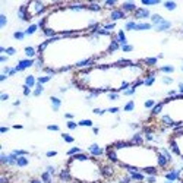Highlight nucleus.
I'll list each match as a JSON object with an SVG mask.
<instances>
[{
  "instance_id": "obj_1",
  "label": "nucleus",
  "mask_w": 183,
  "mask_h": 183,
  "mask_svg": "<svg viewBox=\"0 0 183 183\" xmlns=\"http://www.w3.org/2000/svg\"><path fill=\"white\" fill-rule=\"evenodd\" d=\"M113 40L114 35L103 37L98 34L59 35L41 43L37 51L45 69L62 73L95 66V62L109 54Z\"/></svg>"
},
{
  "instance_id": "obj_2",
  "label": "nucleus",
  "mask_w": 183,
  "mask_h": 183,
  "mask_svg": "<svg viewBox=\"0 0 183 183\" xmlns=\"http://www.w3.org/2000/svg\"><path fill=\"white\" fill-rule=\"evenodd\" d=\"M148 67L142 62L120 59L109 65L79 69L73 73V82L79 89L89 92H123L145 78Z\"/></svg>"
},
{
  "instance_id": "obj_3",
  "label": "nucleus",
  "mask_w": 183,
  "mask_h": 183,
  "mask_svg": "<svg viewBox=\"0 0 183 183\" xmlns=\"http://www.w3.org/2000/svg\"><path fill=\"white\" fill-rule=\"evenodd\" d=\"M104 12H92L88 3H67L49 12L38 25L41 31L49 29L54 37L95 34L103 23L109 21V13Z\"/></svg>"
},
{
  "instance_id": "obj_4",
  "label": "nucleus",
  "mask_w": 183,
  "mask_h": 183,
  "mask_svg": "<svg viewBox=\"0 0 183 183\" xmlns=\"http://www.w3.org/2000/svg\"><path fill=\"white\" fill-rule=\"evenodd\" d=\"M111 147L116 151V164L129 172H144L145 168L157 167L166 170L168 161L161 154L160 148L148 144H135L132 141H116Z\"/></svg>"
},
{
  "instance_id": "obj_5",
  "label": "nucleus",
  "mask_w": 183,
  "mask_h": 183,
  "mask_svg": "<svg viewBox=\"0 0 183 183\" xmlns=\"http://www.w3.org/2000/svg\"><path fill=\"white\" fill-rule=\"evenodd\" d=\"M70 182L75 183H103L105 180L103 173V163L91 154L79 152L69 157L66 163Z\"/></svg>"
},
{
  "instance_id": "obj_6",
  "label": "nucleus",
  "mask_w": 183,
  "mask_h": 183,
  "mask_svg": "<svg viewBox=\"0 0 183 183\" xmlns=\"http://www.w3.org/2000/svg\"><path fill=\"white\" fill-rule=\"evenodd\" d=\"M49 6H50L49 3H44V2H37V0L25 3V11H27V21L29 22V21H31V19H34L35 16H40L41 13L47 12Z\"/></svg>"
},
{
  "instance_id": "obj_7",
  "label": "nucleus",
  "mask_w": 183,
  "mask_h": 183,
  "mask_svg": "<svg viewBox=\"0 0 183 183\" xmlns=\"http://www.w3.org/2000/svg\"><path fill=\"white\" fill-rule=\"evenodd\" d=\"M168 147L174 155L183 160V130H176L168 138Z\"/></svg>"
},
{
  "instance_id": "obj_8",
  "label": "nucleus",
  "mask_w": 183,
  "mask_h": 183,
  "mask_svg": "<svg viewBox=\"0 0 183 183\" xmlns=\"http://www.w3.org/2000/svg\"><path fill=\"white\" fill-rule=\"evenodd\" d=\"M128 15L120 9V7H116L113 11H109V21L110 22H116V21H120V19H126Z\"/></svg>"
},
{
  "instance_id": "obj_9",
  "label": "nucleus",
  "mask_w": 183,
  "mask_h": 183,
  "mask_svg": "<svg viewBox=\"0 0 183 183\" xmlns=\"http://www.w3.org/2000/svg\"><path fill=\"white\" fill-rule=\"evenodd\" d=\"M34 65H35L34 59H21V60H18L15 69H16L18 72H23V70H27L28 67H32Z\"/></svg>"
},
{
  "instance_id": "obj_10",
  "label": "nucleus",
  "mask_w": 183,
  "mask_h": 183,
  "mask_svg": "<svg viewBox=\"0 0 183 183\" xmlns=\"http://www.w3.org/2000/svg\"><path fill=\"white\" fill-rule=\"evenodd\" d=\"M151 13L150 9H147V7H138L136 11L132 13V16L135 21H139V19H148V18H151Z\"/></svg>"
},
{
  "instance_id": "obj_11",
  "label": "nucleus",
  "mask_w": 183,
  "mask_h": 183,
  "mask_svg": "<svg viewBox=\"0 0 183 183\" xmlns=\"http://www.w3.org/2000/svg\"><path fill=\"white\" fill-rule=\"evenodd\" d=\"M88 152L91 154L92 157H97V158H100L101 155H104L105 154V150L104 148H101V147H98L97 144H91L88 147Z\"/></svg>"
},
{
  "instance_id": "obj_12",
  "label": "nucleus",
  "mask_w": 183,
  "mask_h": 183,
  "mask_svg": "<svg viewBox=\"0 0 183 183\" xmlns=\"http://www.w3.org/2000/svg\"><path fill=\"white\" fill-rule=\"evenodd\" d=\"M120 9H122L126 15H129V13H133V12L136 11L138 7H136V5L133 3V2H126V3H122V5L119 6Z\"/></svg>"
},
{
  "instance_id": "obj_13",
  "label": "nucleus",
  "mask_w": 183,
  "mask_h": 183,
  "mask_svg": "<svg viewBox=\"0 0 183 183\" xmlns=\"http://www.w3.org/2000/svg\"><path fill=\"white\" fill-rule=\"evenodd\" d=\"M114 40L120 44V47L125 44H128V40H126V35H125V29H119L116 32V35H114Z\"/></svg>"
},
{
  "instance_id": "obj_14",
  "label": "nucleus",
  "mask_w": 183,
  "mask_h": 183,
  "mask_svg": "<svg viewBox=\"0 0 183 183\" xmlns=\"http://www.w3.org/2000/svg\"><path fill=\"white\" fill-rule=\"evenodd\" d=\"M173 23L170 22V21H163V22L160 23V25H157V27H154V29H155L157 32H163V31H168V29H172Z\"/></svg>"
},
{
  "instance_id": "obj_15",
  "label": "nucleus",
  "mask_w": 183,
  "mask_h": 183,
  "mask_svg": "<svg viewBox=\"0 0 183 183\" xmlns=\"http://www.w3.org/2000/svg\"><path fill=\"white\" fill-rule=\"evenodd\" d=\"M23 53H25V56H27L28 59L38 57V51H37V49L32 47V45H28V47H25V49H23Z\"/></svg>"
},
{
  "instance_id": "obj_16",
  "label": "nucleus",
  "mask_w": 183,
  "mask_h": 183,
  "mask_svg": "<svg viewBox=\"0 0 183 183\" xmlns=\"http://www.w3.org/2000/svg\"><path fill=\"white\" fill-rule=\"evenodd\" d=\"M50 103H51V109L53 111H59L60 110V105H62V100L60 98H57L54 95H51L50 97Z\"/></svg>"
},
{
  "instance_id": "obj_17",
  "label": "nucleus",
  "mask_w": 183,
  "mask_h": 183,
  "mask_svg": "<svg viewBox=\"0 0 183 183\" xmlns=\"http://www.w3.org/2000/svg\"><path fill=\"white\" fill-rule=\"evenodd\" d=\"M25 85H27L28 88H35L37 87V78H35V75L25 76Z\"/></svg>"
},
{
  "instance_id": "obj_18",
  "label": "nucleus",
  "mask_w": 183,
  "mask_h": 183,
  "mask_svg": "<svg viewBox=\"0 0 183 183\" xmlns=\"http://www.w3.org/2000/svg\"><path fill=\"white\" fill-rule=\"evenodd\" d=\"M57 177H59L60 182H70V176H69V172L66 170V167L57 173Z\"/></svg>"
},
{
  "instance_id": "obj_19",
  "label": "nucleus",
  "mask_w": 183,
  "mask_h": 183,
  "mask_svg": "<svg viewBox=\"0 0 183 183\" xmlns=\"http://www.w3.org/2000/svg\"><path fill=\"white\" fill-rule=\"evenodd\" d=\"M157 62H158V59H157V57H147V59H144V60H142V63H144L145 67L151 69V67H154L157 65Z\"/></svg>"
},
{
  "instance_id": "obj_20",
  "label": "nucleus",
  "mask_w": 183,
  "mask_h": 183,
  "mask_svg": "<svg viewBox=\"0 0 183 183\" xmlns=\"http://www.w3.org/2000/svg\"><path fill=\"white\" fill-rule=\"evenodd\" d=\"M150 19H151V23H152V27H157V25H160V23L164 21V18L161 16V15H158V13H152Z\"/></svg>"
},
{
  "instance_id": "obj_21",
  "label": "nucleus",
  "mask_w": 183,
  "mask_h": 183,
  "mask_svg": "<svg viewBox=\"0 0 183 183\" xmlns=\"http://www.w3.org/2000/svg\"><path fill=\"white\" fill-rule=\"evenodd\" d=\"M152 27V23H148V22H139L136 23V31H148V29H151Z\"/></svg>"
},
{
  "instance_id": "obj_22",
  "label": "nucleus",
  "mask_w": 183,
  "mask_h": 183,
  "mask_svg": "<svg viewBox=\"0 0 183 183\" xmlns=\"http://www.w3.org/2000/svg\"><path fill=\"white\" fill-rule=\"evenodd\" d=\"M130 141H132V142H135V144H144L145 138H144V135H142V133L138 132V133H135L132 138H130Z\"/></svg>"
},
{
  "instance_id": "obj_23",
  "label": "nucleus",
  "mask_w": 183,
  "mask_h": 183,
  "mask_svg": "<svg viewBox=\"0 0 183 183\" xmlns=\"http://www.w3.org/2000/svg\"><path fill=\"white\" fill-rule=\"evenodd\" d=\"M29 164V161H28L27 155H22V157H18V161H16V166L23 168V167H27Z\"/></svg>"
},
{
  "instance_id": "obj_24",
  "label": "nucleus",
  "mask_w": 183,
  "mask_h": 183,
  "mask_svg": "<svg viewBox=\"0 0 183 183\" xmlns=\"http://www.w3.org/2000/svg\"><path fill=\"white\" fill-rule=\"evenodd\" d=\"M38 28H40V25H37V23H31V25L25 29V34H27V35H32V34H35L37 31H38Z\"/></svg>"
},
{
  "instance_id": "obj_25",
  "label": "nucleus",
  "mask_w": 183,
  "mask_h": 183,
  "mask_svg": "<svg viewBox=\"0 0 183 183\" xmlns=\"http://www.w3.org/2000/svg\"><path fill=\"white\" fill-rule=\"evenodd\" d=\"M163 6L166 7L167 11H170V12H173V11H176V9H177V3H176V2H164Z\"/></svg>"
},
{
  "instance_id": "obj_26",
  "label": "nucleus",
  "mask_w": 183,
  "mask_h": 183,
  "mask_svg": "<svg viewBox=\"0 0 183 183\" xmlns=\"http://www.w3.org/2000/svg\"><path fill=\"white\" fill-rule=\"evenodd\" d=\"M136 21H128L125 23V31H136Z\"/></svg>"
},
{
  "instance_id": "obj_27",
  "label": "nucleus",
  "mask_w": 183,
  "mask_h": 183,
  "mask_svg": "<svg viewBox=\"0 0 183 183\" xmlns=\"http://www.w3.org/2000/svg\"><path fill=\"white\" fill-rule=\"evenodd\" d=\"M44 92V85H41V83H37V87L34 88L32 91V95L34 97H40V95Z\"/></svg>"
},
{
  "instance_id": "obj_28",
  "label": "nucleus",
  "mask_w": 183,
  "mask_h": 183,
  "mask_svg": "<svg viewBox=\"0 0 183 183\" xmlns=\"http://www.w3.org/2000/svg\"><path fill=\"white\" fill-rule=\"evenodd\" d=\"M51 177H53V176H51L50 173L44 172L43 174H41V177H40V179L43 180V183H53V179H51Z\"/></svg>"
},
{
  "instance_id": "obj_29",
  "label": "nucleus",
  "mask_w": 183,
  "mask_h": 183,
  "mask_svg": "<svg viewBox=\"0 0 183 183\" xmlns=\"http://www.w3.org/2000/svg\"><path fill=\"white\" fill-rule=\"evenodd\" d=\"M158 70L163 72V73H173L174 72V66H172V65H166V66H161Z\"/></svg>"
},
{
  "instance_id": "obj_30",
  "label": "nucleus",
  "mask_w": 183,
  "mask_h": 183,
  "mask_svg": "<svg viewBox=\"0 0 183 183\" xmlns=\"http://www.w3.org/2000/svg\"><path fill=\"white\" fill-rule=\"evenodd\" d=\"M135 110V101H128L126 104H125V107H123V111H126V113H129V111H133Z\"/></svg>"
},
{
  "instance_id": "obj_31",
  "label": "nucleus",
  "mask_w": 183,
  "mask_h": 183,
  "mask_svg": "<svg viewBox=\"0 0 183 183\" xmlns=\"http://www.w3.org/2000/svg\"><path fill=\"white\" fill-rule=\"evenodd\" d=\"M51 76H49V75H44V76H38L37 78V83H41V85H44V83L50 82Z\"/></svg>"
},
{
  "instance_id": "obj_32",
  "label": "nucleus",
  "mask_w": 183,
  "mask_h": 183,
  "mask_svg": "<svg viewBox=\"0 0 183 183\" xmlns=\"http://www.w3.org/2000/svg\"><path fill=\"white\" fill-rule=\"evenodd\" d=\"M27 37V34H25V31H16V32H13V38L18 40V41H21V40H23Z\"/></svg>"
},
{
  "instance_id": "obj_33",
  "label": "nucleus",
  "mask_w": 183,
  "mask_h": 183,
  "mask_svg": "<svg viewBox=\"0 0 183 183\" xmlns=\"http://www.w3.org/2000/svg\"><path fill=\"white\" fill-rule=\"evenodd\" d=\"M62 138L65 139V142H67V144H73L75 142V138L72 135H69V133H62Z\"/></svg>"
},
{
  "instance_id": "obj_34",
  "label": "nucleus",
  "mask_w": 183,
  "mask_h": 183,
  "mask_svg": "<svg viewBox=\"0 0 183 183\" xmlns=\"http://www.w3.org/2000/svg\"><path fill=\"white\" fill-rule=\"evenodd\" d=\"M79 152H82V150H81V148H78V147H73V148H70V150L67 151V155L72 157V155H76V154H79Z\"/></svg>"
},
{
  "instance_id": "obj_35",
  "label": "nucleus",
  "mask_w": 183,
  "mask_h": 183,
  "mask_svg": "<svg viewBox=\"0 0 183 183\" xmlns=\"http://www.w3.org/2000/svg\"><path fill=\"white\" fill-rule=\"evenodd\" d=\"M78 125L79 126H88V128H91V126H92V120H89V119H83V120H79Z\"/></svg>"
},
{
  "instance_id": "obj_36",
  "label": "nucleus",
  "mask_w": 183,
  "mask_h": 183,
  "mask_svg": "<svg viewBox=\"0 0 183 183\" xmlns=\"http://www.w3.org/2000/svg\"><path fill=\"white\" fill-rule=\"evenodd\" d=\"M66 126H67V129H69V130H75V129L78 128L79 125H78V123H76V122H73V120H67Z\"/></svg>"
},
{
  "instance_id": "obj_37",
  "label": "nucleus",
  "mask_w": 183,
  "mask_h": 183,
  "mask_svg": "<svg viewBox=\"0 0 183 183\" xmlns=\"http://www.w3.org/2000/svg\"><path fill=\"white\" fill-rule=\"evenodd\" d=\"M107 98L110 101H116L120 98V94H117V92H109V94H107Z\"/></svg>"
},
{
  "instance_id": "obj_38",
  "label": "nucleus",
  "mask_w": 183,
  "mask_h": 183,
  "mask_svg": "<svg viewBox=\"0 0 183 183\" xmlns=\"http://www.w3.org/2000/svg\"><path fill=\"white\" fill-rule=\"evenodd\" d=\"M155 104H157L155 100H152V98H151V100H147V101H145V103H144V107H145V109H150V110H151V109H152V107H154Z\"/></svg>"
},
{
  "instance_id": "obj_39",
  "label": "nucleus",
  "mask_w": 183,
  "mask_h": 183,
  "mask_svg": "<svg viewBox=\"0 0 183 183\" xmlns=\"http://www.w3.org/2000/svg\"><path fill=\"white\" fill-rule=\"evenodd\" d=\"M142 5L144 6H154V5H160L158 0H142Z\"/></svg>"
},
{
  "instance_id": "obj_40",
  "label": "nucleus",
  "mask_w": 183,
  "mask_h": 183,
  "mask_svg": "<svg viewBox=\"0 0 183 183\" xmlns=\"http://www.w3.org/2000/svg\"><path fill=\"white\" fill-rule=\"evenodd\" d=\"M5 54L6 56H15L16 54V49H15V47H7L5 51Z\"/></svg>"
},
{
  "instance_id": "obj_41",
  "label": "nucleus",
  "mask_w": 183,
  "mask_h": 183,
  "mask_svg": "<svg viewBox=\"0 0 183 183\" xmlns=\"http://www.w3.org/2000/svg\"><path fill=\"white\" fill-rule=\"evenodd\" d=\"M120 50L125 51V53H129V51H133V45L132 44H125L120 47Z\"/></svg>"
},
{
  "instance_id": "obj_42",
  "label": "nucleus",
  "mask_w": 183,
  "mask_h": 183,
  "mask_svg": "<svg viewBox=\"0 0 183 183\" xmlns=\"http://www.w3.org/2000/svg\"><path fill=\"white\" fill-rule=\"evenodd\" d=\"M6 23H7V18H6L5 13H2V15H0V27L5 28V27H6Z\"/></svg>"
},
{
  "instance_id": "obj_43",
  "label": "nucleus",
  "mask_w": 183,
  "mask_h": 183,
  "mask_svg": "<svg viewBox=\"0 0 183 183\" xmlns=\"http://www.w3.org/2000/svg\"><path fill=\"white\" fill-rule=\"evenodd\" d=\"M135 92H136V88L130 87V88H128L126 91H123V95H128V97H129V95H133Z\"/></svg>"
},
{
  "instance_id": "obj_44",
  "label": "nucleus",
  "mask_w": 183,
  "mask_h": 183,
  "mask_svg": "<svg viewBox=\"0 0 183 183\" xmlns=\"http://www.w3.org/2000/svg\"><path fill=\"white\" fill-rule=\"evenodd\" d=\"M47 130H51V132H57V130H60V128H59L57 125H49V126H47Z\"/></svg>"
},
{
  "instance_id": "obj_45",
  "label": "nucleus",
  "mask_w": 183,
  "mask_h": 183,
  "mask_svg": "<svg viewBox=\"0 0 183 183\" xmlns=\"http://www.w3.org/2000/svg\"><path fill=\"white\" fill-rule=\"evenodd\" d=\"M163 83H164V85H170V83H173V78H170V76H163Z\"/></svg>"
},
{
  "instance_id": "obj_46",
  "label": "nucleus",
  "mask_w": 183,
  "mask_h": 183,
  "mask_svg": "<svg viewBox=\"0 0 183 183\" xmlns=\"http://www.w3.org/2000/svg\"><path fill=\"white\" fill-rule=\"evenodd\" d=\"M22 92H23V95H25V97H28V95H31V94H32V92H31V88H28L27 85H23Z\"/></svg>"
},
{
  "instance_id": "obj_47",
  "label": "nucleus",
  "mask_w": 183,
  "mask_h": 183,
  "mask_svg": "<svg viewBox=\"0 0 183 183\" xmlns=\"http://www.w3.org/2000/svg\"><path fill=\"white\" fill-rule=\"evenodd\" d=\"M145 182H148V183H157V177H155V176H147V177H145Z\"/></svg>"
},
{
  "instance_id": "obj_48",
  "label": "nucleus",
  "mask_w": 183,
  "mask_h": 183,
  "mask_svg": "<svg viewBox=\"0 0 183 183\" xmlns=\"http://www.w3.org/2000/svg\"><path fill=\"white\" fill-rule=\"evenodd\" d=\"M45 172H49V173L51 174V176H54V174H56V168H54V166H47Z\"/></svg>"
},
{
  "instance_id": "obj_49",
  "label": "nucleus",
  "mask_w": 183,
  "mask_h": 183,
  "mask_svg": "<svg viewBox=\"0 0 183 183\" xmlns=\"http://www.w3.org/2000/svg\"><path fill=\"white\" fill-rule=\"evenodd\" d=\"M119 111H120L119 107H110V109H107V113H113V114H116V113H119Z\"/></svg>"
},
{
  "instance_id": "obj_50",
  "label": "nucleus",
  "mask_w": 183,
  "mask_h": 183,
  "mask_svg": "<svg viewBox=\"0 0 183 183\" xmlns=\"http://www.w3.org/2000/svg\"><path fill=\"white\" fill-rule=\"evenodd\" d=\"M56 155H57V151H47V152H45V157H49V158L56 157Z\"/></svg>"
},
{
  "instance_id": "obj_51",
  "label": "nucleus",
  "mask_w": 183,
  "mask_h": 183,
  "mask_svg": "<svg viewBox=\"0 0 183 183\" xmlns=\"http://www.w3.org/2000/svg\"><path fill=\"white\" fill-rule=\"evenodd\" d=\"M9 60V56H6V54H2V57H0V62L2 63H6V62Z\"/></svg>"
},
{
  "instance_id": "obj_52",
  "label": "nucleus",
  "mask_w": 183,
  "mask_h": 183,
  "mask_svg": "<svg viewBox=\"0 0 183 183\" xmlns=\"http://www.w3.org/2000/svg\"><path fill=\"white\" fill-rule=\"evenodd\" d=\"M0 98H2V101H6V100H9V95L6 94V92H3V94H2V97H0Z\"/></svg>"
},
{
  "instance_id": "obj_53",
  "label": "nucleus",
  "mask_w": 183,
  "mask_h": 183,
  "mask_svg": "<svg viewBox=\"0 0 183 183\" xmlns=\"http://www.w3.org/2000/svg\"><path fill=\"white\" fill-rule=\"evenodd\" d=\"M65 117H66L67 120H72V119H73V117H75V116H73L72 113H66V114H65Z\"/></svg>"
},
{
  "instance_id": "obj_54",
  "label": "nucleus",
  "mask_w": 183,
  "mask_h": 183,
  "mask_svg": "<svg viewBox=\"0 0 183 183\" xmlns=\"http://www.w3.org/2000/svg\"><path fill=\"white\" fill-rule=\"evenodd\" d=\"M179 94L183 95V82H179Z\"/></svg>"
},
{
  "instance_id": "obj_55",
  "label": "nucleus",
  "mask_w": 183,
  "mask_h": 183,
  "mask_svg": "<svg viewBox=\"0 0 183 183\" xmlns=\"http://www.w3.org/2000/svg\"><path fill=\"white\" fill-rule=\"evenodd\" d=\"M92 133H94V135H98V133H100V128H97V126L92 128Z\"/></svg>"
},
{
  "instance_id": "obj_56",
  "label": "nucleus",
  "mask_w": 183,
  "mask_h": 183,
  "mask_svg": "<svg viewBox=\"0 0 183 183\" xmlns=\"http://www.w3.org/2000/svg\"><path fill=\"white\" fill-rule=\"evenodd\" d=\"M29 183H43V180H41V179H31Z\"/></svg>"
},
{
  "instance_id": "obj_57",
  "label": "nucleus",
  "mask_w": 183,
  "mask_h": 183,
  "mask_svg": "<svg viewBox=\"0 0 183 183\" xmlns=\"http://www.w3.org/2000/svg\"><path fill=\"white\" fill-rule=\"evenodd\" d=\"M7 130H9V128H6V126H3V128L0 129V132H2V133H6Z\"/></svg>"
},
{
  "instance_id": "obj_58",
  "label": "nucleus",
  "mask_w": 183,
  "mask_h": 183,
  "mask_svg": "<svg viewBox=\"0 0 183 183\" xmlns=\"http://www.w3.org/2000/svg\"><path fill=\"white\" fill-rule=\"evenodd\" d=\"M6 78H7V75H2V76H0V81H2V82H5Z\"/></svg>"
},
{
  "instance_id": "obj_59",
  "label": "nucleus",
  "mask_w": 183,
  "mask_h": 183,
  "mask_svg": "<svg viewBox=\"0 0 183 183\" xmlns=\"http://www.w3.org/2000/svg\"><path fill=\"white\" fill-rule=\"evenodd\" d=\"M23 126L22 125H15V126H13V129H22Z\"/></svg>"
},
{
  "instance_id": "obj_60",
  "label": "nucleus",
  "mask_w": 183,
  "mask_h": 183,
  "mask_svg": "<svg viewBox=\"0 0 183 183\" xmlns=\"http://www.w3.org/2000/svg\"><path fill=\"white\" fill-rule=\"evenodd\" d=\"M19 104H21V101H19V100H16L15 103H13V105H15V107H19Z\"/></svg>"
},
{
  "instance_id": "obj_61",
  "label": "nucleus",
  "mask_w": 183,
  "mask_h": 183,
  "mask_svg": "<svg viewBox=\"0 0 183 183\" xmlns=\"http://www.w3.org/2000/svg\"><path fill=\"white\" fill-rule=\"evenodd\" d=\"M179 183H183V172H182V177L179 179Z\"/></svg>"
},
{
  "instance_id": "obj_62",
  "label": "nucleus",
  "mask_w": 183,
  "mask_h": 183,
  "mask_svg": "<svg viewBox=\"0 0 183 183\" xmlns=\"http://www.w3.org/2000/svg\"><path fill=\"white\" fill-rule=\"evenodd\" d=\"M164 183H174V182H170V180H166V182Z\"/></svg>"
},
{
  "instance_id": "obj_63",
  "label": "nucleus",
  "mask_w": 183,
  "mask_h": 183,
  "mask_svg": "<svg viewBox=\"0 0 183 183\" xmlns=\"http://www.w3.org/2000/svg\"><path fill=\"white\" fill-rule=\"evenodd\" d=\"M182 72H183V63H182Z\"/></svg>"
}]
</instances>
